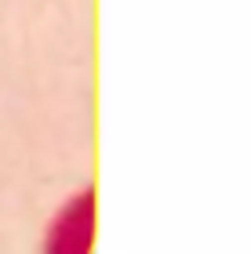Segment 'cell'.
Segmentation results:
<instances>
[{
  "label": "cell",
  "mask_w": 251,
  "mask_h": 254,
  "mask_svg": "<svg viewBox=\"0 0 251 254\" xmlns=\"http://www.w3.org/2000/svg\"><path fill=\"white\" fill-rule=\"evenodd\" d=\"M91 229H95V196H91V189H84L81 196H73V200L62 207L59 218H55L44 254H87Z\"/></svg>",
  "instance_id": "cell-1"
}]
</instances>
